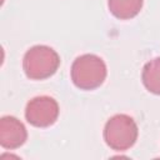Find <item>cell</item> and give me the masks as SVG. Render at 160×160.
Listing matches in <instances>:
<instances>
[{
  "label": "cell",
  "instance_id": "1",
  "mask_svg": "<svg viewBox=\"0 0 160 160\" xmlns=\"http://www.w3.org/2000/svg\"><path fill=\"white\" fill-rule=\"evenodd\" d=\"M106 65L104 60L94 54H84L76 58L71 65V80L81 90H94L99 88L106 78Z\"/></svg>",
  "mask_w": 160,
  "mask_h": 160
},
{
  "label": "cell",
  "instance_id": "2",
  "mask_svg": "<svg viewBox=\"0 0 160 160\" xmlns=\"http://www.w3.org/2000/svg\"><path fill=\"white\" fill-rule=\"evenodd\" d=\"M59 65V54L46 45H35L30 48L22 59L24 71L31 80H44L52 76Z\"/></svg>",
  "mask_w": 160,
  "mask_h": 160
},
{
  "label": "cell",
  "instance_id": "3",
  "mask_svg": "<svg viewBox=\"0 0 160 160\" xmlns=\"http://www.w3.org/2000/svg\"><path fill=\"white\" fill-rule=\"evenodd\" d=\"M138 132V125L131 116L126 114H116L105 124L104 140L110 149L115 151H125L136 142Z\"/></svg>",
  "mask_w": 160,
  "mask_h": 160
},
{
  "label": "cell",
  "instance_id": "4",
  "mask_svg": "<svg viewBox=\"0 0 160 160\" xmlns=\"http://www.w3.org/2000/svg\"><path fill=\"white\" fill-rule=\"evenodd\" d=\"M59 116V105L55 99L42 95L31 99L25 108V118L29 124L36 128L52 125Z\"/></svg>",
  "mask_w": 160,
  "mask_h": 160
},
{
  "label": "cell",
  "instance_id": "5",
  "mask_svg": "<svg viewBox=\"0 0 160 160\" xmlns=\"http://www.w3.org/2000/svg\"><path fill=\"white\" fill-rule=\"evenodd\" d=\"M28 139L24 124L15 116H2L0 119V145L5 149H18Z\"/></svg>",
  "mask_w": 160,
  "mask_h": 160
},
{
  "label": "cell",
  "instance_id": "6",
  "mask_svg": "<svg viewBox=\"0 0 160 160\" xmlns=\"http://www.w3.org/2000/svg\"><path fill=\"white\" fill-rule=\"evenodd\" d=\"M142 4L144 0H108L110 12L120 20H128L136 16L141 10Z\"/></svg>",
  "mask_w": 160,
  "mask_h": 160
},
{
  "label": "cell",
  "instance_id": "7",
  "mask_svg": "<svg viewBox=\"0 0 160 160\" xmlns=\"http://www.w3.org/2000/svg\"><path fill=\"white\" fill-rule=\"evenodd\" d=\"M144 86L152 94L160 95V56L148 61L141 74Z\"/></svg>",
  "mask_w": 160,
  "mask_h": 160
}]
</instances>
